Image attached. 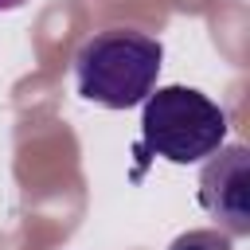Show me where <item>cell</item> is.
<instances>
[{"label": "cell", "instance_id": "1", "mask_svg": "<svg viewBox=\"0 0 250 250\" xmlns=\"http://www.w3.org/2000/svg\"><path fill=\"white\" fill-rule=\"evenodd\" d=\"M160 62H164L160 39L133 27L98 31L74 55V86L94 105L133 109L152 94L160 78Z\"/></svg>", "mask_w": 250, "mask_h": 250}, {"label": "cell", "instance_id": "4", "mask_svg": "<svg viewBox=\"0 0 250 250\" xmlns=\"http://www.w3.org/2000/svg\"><path fill=\"white\" fill-rule=\"evenodd\" d=\"M168 250H230V234H219V230H188Z\"/></svg>", "mask_w": 250, "mask_h": 250}, {"label": "cell", "instance_id": "2", "mask_svg": "<svg viewBox=\"0 0 250 250\" xmlns=\"http://www.w3.org/2000/svg\"><path fill=\"white\" fill-rule=\"evenodd\" d=\"M227 109L191 86H152L141 102V152L168 164H199L227 145Z\"/></svg>", "mask_w": 250, "mask_h": 250}, {"label": "cell", "instance_id": "3", "mask_svg": "<svg viewBox=\"0 0 250 250\" xmlns=\"http://www.w3.org/2000/svg\"><path fill=\"white\" fill-rule=\"evenodd\" d=\"M199 207L227 227L250 234V152L246 145H219L199 172Z\"/></svg>", "mask_w": 250, "mask_h": 250}, {"label": "cell", "instance_id": "5", "mask_svg": "<svg viewBox=\"0 0 250 250\" xmlns=\"http://www.w3.org/2000/svg\"><path fill=\"white\" fill-rule=\"evenodd\" d=\"M27 0H0V12H16V8H23Z\"/></svg>", "mask_w": 250, "mask_h": 250}]
</instances>
